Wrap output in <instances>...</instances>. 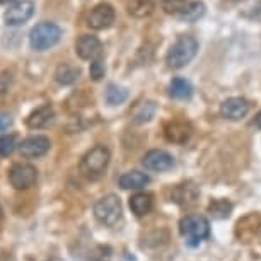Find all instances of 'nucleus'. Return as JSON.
I'll list each match as a JSON object with an SVG mask.
<instances>
[{"instance_id": "f257e3e1", "label": "nucleus", "mask_w": 261, "mask_h": 261, "mask_svg": "<svg viewBox=\"0 0 261 261\" xmlns=\"http://www.w3.org/2000/svg\"><path fill=\"white\" fill-rule=\"evenodd\" d=\"M196 51H198V41L193 36L183 34L172 43V46L167 51V63L172 68H181L193 60Z\"/></svg>"}, {"instance_id": "f03ea898", "label": "nucleus", "mask_w": 261, "mask_h": 261, "mask_svg": "<svg viewBox=\"0 0 261 261\" xmlns=\"http://www.w3.org/2000/svg\"><path fill=\"white\" fill-rule=\"evenodd\" d=\"M108 164H110V150L102 145H96L82 157L81 172L87 179H97L105 174Z\"/></svg>"}, {"instance_id": "7ed1b4c3", "label": "nucleus", "mask_w": 261, "mask_h": 261, "mask_svg": "<svg viewBox=\"0 0 261 261\" xmlns=\"http://www.w3.org/2000/svg\"><path fill=\"white\" fill-rule=\"evenodd\" d=\"M62 38V29L55 22H39L29 33V43L36 51H45L55 46Z\"/></svg>"}, {"instance_id": "20e7f679", "label": "nucleus", "mask_w": 261, "mask_h": 261, "mask_svg": "<svg viewBox=\"0 0 261 261\" xmlns=\"http://www.w3.org/2000/svg\"><path fill=\"white\" fill-rule=\"evenodd\" d=\"M179 232L190 246H196L210 236V222L203 215H186L179 222Z\"/></svg>"}, {"instance_id": "39448f33", "label": "nucleus", "mask_w": 261, "mask_h": 261, "mask_svg": "<svg viewBox=\"0 0 261 261\" xmlns=\"http://www.w3.org/2000/svg\"><path fill=\"white\" fill-rule=\"evenodd\" d=\"M94 215L97 222L102 225H115L121 217V203L116 195H106L96 201L94 205Z\"/></svg>"}, {"instance_id": "423d86ee", "label": "nucleus", "mask_w": 261, "mask_h": 261, "mask_svg": "<svg viewBox=\"0 0 261 261\" xmlns=\"http://www.w3.org/2000/svg\"><path fill=\"white\" fill-rule=\"evenodd\" d=\"M236 238L239 243H253V241L261 238V214L259 212H253V214L244 215L243 219L238 220L234 230Z\"/></svg>"}, {"instance_id": "0eeeda50", "label": "nucleus", "mask_w": 261, "mask_h": 261, "mask_svg": "<svg viewBox=\"0 0 261 261\" xmlns=\"http://www.w3.org/2000/svg\"><path fill=\"white\" fill-rule=\"evenodd\" d=\"M38 179V171L36 167L31 164H14L9 171V181L16 190H28L36 183Z\"/></svg>"}, {"instance_id": "6e6552de", "label": "nucleus", "mask_w": 261, "mask_h": 261, "mask_svg": "<svg viewBox=\"0 0 261 261\" xmlns=\"http://www.w3.org/2000/svg\"><path fill=\"white\" fill-rule=\"evenodd\" d=\"M34 14L33 0H17L4 14V21L7 26H22L26 24Z\"/></svg>"}, {"instance_id": "1a4fd4ad", "label": "nucleus", "mask_w": 261, "mask_h": 261, "mask_svg": "<svg viewBox=\"0 0 261 261\" xmlns=\"http://www.w3.org/2000/svg\"><path fill=\"white\" fill-rule=\"evenodd\" d=\"M113 22H115V9L110 4H97L87 16V26L96 31L110 28Z\"/></svg>"}, {"instance_id": "9d476101", "label": "nucleus", "mask_w": 261, "mask_h": 261, "mask_svg": "<svg viewBox=\"0 0 261 261\" xmlns=\"http://www.w3.org/2000/svg\"><path fill=\"white\" fill-rule=\"evenodd\" d=\"M50 145H51L50 139H46V137H43V135H33L21 142L19 152H21V155L26 157V159H36V157L45 155L46 152L50 150Z\"/></svg>"}, {"instance_id": "9b49d317", "label": "nucleus", "mask_w": 261, "mask_h": 261, "mask_svg": "<svg viewBox=\"0 0 261 261\" xmlns=\"http://www.w3.org/2000/svg\"><path fill=\"white\" fill-rule=\"evenodd\" d=\"M75 51L82 60H97L102 53V45L101 41L92 34H84L77 39L75 43Z\"/></svg>"}, {"instance_id": "f8f14e48", "label": "nucleus", "mask_w": 261, "mask_h": 261, "mask_svg": "<svg viewBox=\"0 0 261 261\" xmlns=\"http://www.w3.org/2000/svg\"><path fill=\"white\" fill-rule=\"evenodd\" d=\"M164 135L172 144H186V142L191 139V135H193V126H191L188 121L174 120L166 125Z\"/></svg>"}, {"instance_id": "ddd939ff", "label": "nucleus", "mask_w": 261, "mask_h": 261, "mask_svg": "<svg viewBox=\"0 0 261 261\" xmlns=\"http://www.w3.org/2000/svg\"><path fill=\"white\" fill-rule=\"evenodd\" d=\"M248 111H249V102L244 97H229L220 106V115L232 121L244 118L248 115Z\"/></svg>"}, {"instance_id": "4468645a", "label": "nucleus", "mask_w": 261, "mask_h": 261, "mask_svg": "<svg viewBox=\"0 0 261 261\" xmlns=\"http://www.w3.org/2000/svg\"><path fill=\"white\" fill-rule=\"evenodd\" d=\"M198 188H196L195 183H183L178 185L171 190V200L174 203H178L181 206H191L196 203V198H198Z\"/></svg>"}, {"instance_id": "2eb2a0df", "label": "nucleus", "mask_w": 261, "mask_h": 261, "mask_svg": "<svg viewBox=\"0 0 261 261\" xmlns=\"http://www.w3.org/2000/svg\"><path fill=\"white\" fill-rule=\"evenodd\" d=\"M172 155L167 154L166 150H161V149H155V150H150L147 152L144 155V161L142 164L145 166V169L149 171H167L172 167Z\"/></svg>"}, {"instance_id": "dca6fc26", "label": "nucleus", "mask_w": 261, "mask_h": 261, "mask_svg": "<svg viewBox=\"0 0 261 261\" xmlns=\"http://www.w3.org/2000/svg\"><path fill=\"white\" fill-rule=\"evenodd\" d=\"M55 118V110L50 105H45L38 110H34L31 115L26 118V125L33 130H39V128H46Z\"/></svg>"}, {"instance_id": "f3484780", "label": "nucleus", "mask_w": 261, "mask_h": 261, "mask_svg": "<svg viewBox=\"0 0 261 261\" xmlns=\"http://www.w3.org/2000/svg\"><path fill=\"white\" fill-rule=\"evenodd\" d=\"M149 176L145 172H140V171H130V172H125L123 176H120L118 179V185L121 186L123 190H140L149 183Z\"/></svg>"}, {"instance_id": "a211bd4d", "label": "nucleus", "mask_w": 261, "mask_h": 261, "mask_svg": "<svg viewBox=\"0 0 261 261\" xmlns=\"http://www.w3.org/2000/svg\"><path fill=\"white\" fill-rule=\"evenodd\" d=\"M157 7V0H128L126 11L137 19L150 16Z\"/></svg>"}, {"instance_id": "6ab92c4d", "label": "nucleus", "mask_w": 261, "mask_h": 261, "mask_svg": "<svg viewBox=\"0 0 261 261\" xmlns=\"http://www.w3.org/2000/svg\"><path fill=\"white\" fill-rule=\"evenodd\" d=\"M154 206V196L150 193H137L130 198V208L135 215H147Z\"/></svg>"}, {"instance_id": "aec40b11", "label": "nucleus", "mask_w": 261, "mask_h": 261, "mask_svg": "<svg viewBox=\"0 0 261 261\" xmlns=\"http://www.w3.org/2000/svg\"><path fill=\"white\" fill-rule=\"evenodd\" d=\"M169 94L174 99H190L193 94V86L183 77H174L169 86Z\"/></svg>"}, {"instance_id": "412c9836", "label": "nucleus", "mask_w": 261, "mask_h": 261, "mask_svg": "<svg viewBox=\"0 0 261 261\" xmlns=\"http://www.w3.org/2000/svg\"><path fill=\"white\" fill-rule=\"evenodd\" d=\"M155 111H157V106L154 101H142L134 108L132 118H134L135 123H147L154 118Z\"/></svg>"}, {"instance_id": "4be33fe9", "label": "nucleus", "mask_w": 261, "mask_h": 261, "mask_svg": "<svg viewBox=\"0 0 261 261\" xmlns=\"http://www.w3.org/2000/svg\"><path fill=\"white\" fill-rule=\"evenodd\" d=\"M81 75V68L75 65H68V63H63L55 70V81L62 86H70L73 84Z\"/></svg>"}, {"instance_id": "5701e85b", "label": "nucleus", "mask_w": 261, "mask_h": 261, "mask_svg": "<svg viewBox=\"0 0 261 261\" xmlns=\"http://www.w3.org/2000/svg\"><path fill=\"white\" fill-rule=\"evenodd\" d=\"M203 14H205V4L195 0V2H188V6H186V9L178 17L183 19L186 22H195V21H198Z\"/></svg>"}, {"instance_id": "b1692460", "label": "nucleus", "mask_w": 261, "mask_h": 261, "mask_svg": "<svg viewBox=\"0 0 261 261\" xmlns=\"http://www.w3.org/2000/svg\"><path fill=\"white\" fill-rule=\"evenodd\" d=\"M232 212V203L229 200H214L208 205V214L214 217V219H227Z\"/></svg>"}, {"instance_id": "393cba45", "label": "nucleus", "mask_w": 261, "mask_h": 261, "mask_svg": "<svg viewBox=\"0 0 261 261\" xmlns=\"http://www.w3.org/2000/svg\"><path fill=\"white\" fill-rule=\"evenodd\" d=\"M128 97V91L125 87H120L116 86V84H111V86H108L106 89V94H105V99L110 106H118L121 105V102H125Z\"/></svg>"}, {"instance_id": "a878e982", "label": "nucleus", "mask_w": 261, "mask_h": 261, "mask_svg": "<svg viewBox=\"0 0 261 261\" xmlns=\"http://www.w3.org/2000/svg\"><path fill=\"white\" fill-rule=\"evenodd\" d=\"M161 6L164 12L172 14V16H179L188 6V0H161Z\"/></svg>"}, {"instance_id": "bb28decb", "label": "nucleus", "mask_w": 261, "mask_h": 261, "mask_svg": "<svg viewBox=\"0 0 261 261\" xmlns=\"http://www.w3.org/2000/svg\"><path fill=\"white\" fill-rule=\"evenodd\" d=\"M16 149V139L12 135H2L0 137V157L11 155Z\"/></svg>"}, {"instance_id": "cd10ccee", "label": "nucleus", "mask_w": 261, "mask_h": 261, "mask_svg": "<svg viewBox=\"0 0 261 261\" xmlns=\"http://www.w3.org/2000/svg\"><path fill=\"white\" fill-rule=\"evenodd\" d=\"M106 73V67H105V62L101 60V58H97L91 63V68H89V75L92 81H101L102 77H105Z\"/></svg>"}, {"instance_id": "c85d7f7f", "label": "nucleus", "mask_w": 261, "mask_h": 261, "mask_svg": "<svg viewBox=\"0 0 261 261\" xmlns=\"http://www.w3.org/2000/svg\"><path fill=\"white\" fill-rule=\"evenodd\" d=\"M12 81H14V77L9 70L0 72V94H6L9 91V87L12 86Z\"/></svg>"}, {"instance_id": "c756f323", "label": "nucleus", "mask_w": 261, "mask_h": 261, "mask_svg": "<svg viewBox=\"0 0 261 261\" xmlns=\"http://www.w3.org/2000/svg\"><path fill=\"white\" fill-rule=\"evenodd\" d=\"M12 126V118L7 113L0 111V132H6Z\"/></svg>"}, {"instance_id": "7c9ffc66", "label": "nucleus", "mask_w": 261, "mask_h": 261, "mask_svg": "<svg viewBox=\"0 0 261 261\" xmlns=\"http://www.w3.org/2000/svg\"><path fill=\"white\" fill-rule=\"evenodd\" d=\"M0 261H16V256L9 253V251H2L0 253Z\"/></svg>"}, {"instance_id": "2f4dec72", "label": "nucleus", "mask_w": 261, "mask_h": 261, "mask_svg": "<svg viewBox=\"0 0 261 261\" xmlns=\"http://www.w3.org/2000/svg\"><path fill=\"white\" fill-rule=\"evenodd\" d=\"M254 125L258 126V128H261V111L256 115V118H254Z\"/></svg>"}, {"instance_id": "473e14b6", "label": "nucleus", "mask_w": 261, "mask_h": 261, "mask_svg": "<svg viewBox=\"0 0 261 261\" xmlns=\"http://www.w3.org/2000/svg\"><path fill=\"white\" fill-rule=\"evenodd\" d=\"M9 2H12V0H0V4H9Z\"/></svg>"}, {"instance_id": "72a5a7b5", "label": "nucleus", "mask_w": 261, "mask_h": 261, "mask_svg": "<svg viewBox=\"0 0 261 261\" xmlns=\"http://www.w3.org/2000/svg\"><path fill=\"white\" fill-rule=\"evenodd\" d=\"M48 261H62V259H60V258H50Z\"/></svg>"}, {"instance_id": "f704fd0d", "label": "nucleus", "mask_w": 261, "mask_h": 261, "mask_svg": "<svg viewBox=\"0 0 261 261\" xmlns=\"http://www.w3.org/2000/svg\"><path fill=\"white\" fill-rule=\"evenodd\" d=\"M0 219H2V206H0Z\"/></svg>"}]
</instances>
